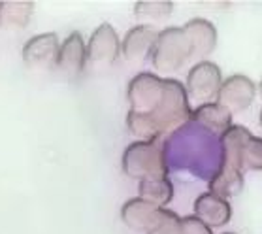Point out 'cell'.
<instances>
[{
  "label": "cell",
  "instance_id": "1",
  "mask_svg": "<svg viewBox=\"0 0 262 234\" xmlns=\"http://www.w3.org/2000/svg\"><path fill=\"white\" fill-rule=\"evenodd\" d=\"M191 102L185 85L179 79L166 78L161 106L149 115L126 114V126L132 136L145 142H159L162 136L172 134L179 126L191 121Z\"/></svg>",
  "mask_w": 262,
  "mask_h": 234
},
{
  "label": "cell",
  "instance_id": "17",
  "mask_svg": "<svg viewBox=\"0 0 262 234\" xmlns=\"http://www.w3.org/2000/svg\"><path fill=\"white\" fill-rule=\"evenodd\" d=\"M138 191H140V198L159 208H166L173 198V183L170 181V178H151V180L140 181Z\"/></svg>",
  "mask_w": 262,
  "mask_h": 234
},
{
  "label": "cell",
  "instance_id": "19",
  "mask_svg": "<svg viewBox=\"0 0 262 234\" xmlns=\"http://www.w3.org/2000/svg\"><path fill=\"white\" fill-rule=\"evenodd\" d=\"M242 164H244V170L262 172V138L251 134L245 140L242 145Z\"/></svg>",
  "mask_w": 262,
  "mask_h": 234
},
{
  "label": "cell",
  "instance_id": "11",
  "mask_svg": "<svg viewBox=\"0 0 262 234\" xmlns=\"http://www.w3.org/2000/svg\"><path fill=\"white\" fill-rule=\"evenodd\" d=\"M157 34H159V30L153 25L142 23L132 27L121 42L123 57L128 62H143L145 59H149L151 49L155 46Z\"/></svg>",
  "mask_w": 262,
  "mask_h": 234
},
{
  "label": "cell",
  "instance_id": "3",
  "mask_svg": "<svg viewBox=\"0 0 262 234\" xmlns=\"http://www.w3.org/2000/svg\"><path fill=\"white\" fill-rule=\"evenodd\" d=\"M121 168L132 180L168 178V161L159 142L136 140L125 147L121 157Z\"/></svg>",
  "mask_w": 262,
  "mask_h": 234
},
{
  "label": "cell",
  "instance_id": "10",
  "mask_svg": "<svg viewBox=\"0 0 262 234\" xmlns=\"http://www.w3.org/2000/svg\"><path fill=\"white\" fill-rule=\"evenodd\" d=\"M191 49V59L208 60V57L217 48V27L211 21L204 17L189 19L187 23L181 27Z\"/></svg>",
  "mask_w": 262,
  "mask_h": 234
},
{
  "label": "cell",
  "instance_id": "14",
  "mask_svg": "<svg viewBox=\"0 0 262 234\" xmlns=\"http://www.w3.org/2000/svg\"><path fill=\"white\" fill-rule=\"evenodd\" d=\"M162 208L136 197V198H128L125 204H123V208H121V219H123V223L130 230L147 234L153 228V225L157 223Z\"/></svg>",
  "mask_w": 262,
  "mask_h": 234
},
{
  "label": "cell",
  "instance_id": "6",
  "mask_svg": "<svg viewBox=\"0 0 262 234\" xmlns=\"http://www.w3.org/2000/svg\"><path fill=\"white\" fill-rule=\"evenodd\" d=\"M223 83V72L213 60H198L191 66L185 79L187 95L192 96L198 104L215 102L217 93Z\"/></svg>",
  "mask_w": 262,
  "mask_h": 234
},
{
  "label": "cell",
  "instance_id": "22",
  "mask_svg": "<svg viewBox=\"0 0 262 234\" xmlns=\"http://www.w3.org/2000/svg\"><path fill=\"white\" fill-rule=\"evenodd\" d=\"M256 91H258V96H260V100H262V79H260V83H258V89Z\"/></svg>",
  "mask_w": 262,
  "mask_h": 234
},
{
  "label": "cell",
  "instance_id": "7",
  "mask_svg": "<svg viewBox=\"0 0 262 234\" xmlns=\"http://www.w3.org/2000/svg\"><path fill=\"white\" fill-rule=\"evenodd\" d=\"M255 81L249 76H244V74H232L227 79H223L215 102L221 104L230 114H242V112L251 108V104L255 102Z\"/></svg>",
  "mask_w": 262,
  "mask_h": 234
},
{
  "label": "cell",
  "instance_id": "21",
  "mask_svg": "<svg viewBox=\"0 0 262 234\" xmlns=\"http://www.w3.org/2000/svg\"><path fill=\"white\" fill-rule=\"evenodd\" d=\"M181 234H213V230L204 225L196 216L181 217Z\"/></svg>",
  "mask_w": 262,
  "mask_h": 234
},
{
  "label": "cell",
  "instance_id": "12",
  "mask_svg": "<svg viewBox=\"0 0 262 234\" xmlns=\"http://www.w3.org/2000/svg\"><path fill=\"white\" fill-rule=\"evenodd\" d=\"M194 216L209 228H221L232 219V206L227 198H221L213 193H202L194 200Z\"/></svg>",
  "mask_w": 262,
  "mask_h": 234
},
{
  "label": "cell",
  "instance_id": "4",
  "mask_svg": "<svg viewBox=\"0 0 262 234\" xmlns=\"http://www.w3.org/2000/svg\"><path fill=\"white\" fill-rule=\"evenodd\" d=\"M151 65L159 74H176L179 72L187 60L191 59V49L185 38L181 27H168L159 30L155 46L151 49Z\"/></svg>",
  "mask_w": 262,
  "mask_h": 234
},
{
  "label": "cell",
  "instance_id": "2",
  "mask_svg": "<svg viewBox=\"0 0 262 234\" xmlns=\"http://www.w3.org/2000/svg\"><path fill=\"white\" fill-rule=\"evenodd\" d=\"M251 136L244 125H232L221 134V162L219 168L209 180V193L221 198L236 197L244 189V164H242V145Z\"/></svg>",
  "mask_w": 262,
  "mask_h": 234
},
{
  "label": "cell",
  "instance_id": "23",
  "mask_svg": "<svg viewBox=\"0 0 262 234\" xmlns=\"http://www.w3.org/2000/svg\"><path fill=\"white\" fill-rule=\"evenodd\" d=\"M258 125H260V129H262V108H260V114H258Z\"/></svg>",
  "mask_w": 262,
  "mask_h": 234
},
{
  "label": "cell",
  "instance_id": "13",
  "mask_svg": "<svg viewBox=\"0 0 262 234\" xmlns=\"http://www.w3.org/2000/svg\"><path fill=\"white\" fill-rule=\"evenodd\" d=\"M85 65H87V48H85L83 36L79 32H72L60 44L57 68L66 78L74 79L83 72Z\"/></svg>",
  "mask_w": 262,
  "mask_h": 234
},
{
  "label": "cell",
  "instance_id": "15",
  "mask_svg": "<svg viewBox=\"0 0 262 234\" xmlns=\"http://www.w3.org/2000/svg\"><path fill=\"white\" fill-rule=\"evenodd\" d=\"M191 121L200 129L208 131L209 134L221 136L232 126V114L217 102H206L198 104L196 108L192 110Z\"/></svg>",
  "mask_w": 262,
  "mask_h": 234
},
{
  "label": "cell",
  "instance_id": "8",
  "mask_svg": "<svg viewBox=\"0 0 262 234\" xmlns=\"http://www.w3.org/2000/svg\"><path fill=\"white\" fill-rule=\"evenodd\" d=\"M60 42L55 32H42L29 38L23 46V62L30 70L46 72L57 68Z\"/></svg>",
  "mask_w": 262,
  "mask_h": 234
},
{
  "label": "cell",
  "instance_id": "24",
  "mask_svg": "<svg viewBox=\"0 0 262 234\" xmlns=\"http://www.w3.org/2000/svg\"><path fill=\"white\" fill-rule=\"evenodd\" d=\"M223 234H234V232H223Z\"/></svg>",
  "mask_w": 262,
  "mask_h": 234
},
{
  "label": "cell",
  "instance_id": "5",
  "mask_svg": "<svg viewBox=\"0 0 262 234\" xmlns=\"http://www.w3.org/2000/svg\"><path fill=\"white\" fill-rule=\"evenodd\" d=\"M164 81L166 78H161L153 72H140L128 81L126 87V98L130 104V114L149 115L153 114L162 102L164 96Z\"/></svg>",
  "mask_w": 262,
  "mask_h": 234
},
{
  "label": "cell",
  "instance_id": "18",
  "mask_svg": "<svg viewBox=\"0 0 262 234\" xmlns=\"http://www.w3.org/2000/svg\"><path fill=\"white\" fill-rule=\"evenodd\" d=\"M173 10V2L168 0H140L134 4V13L136 17L147 21V25H151L153 21H162L164 17H168Z\"/></svg>",
  "mask_w": 262,
  "mask_h": 234
},
{
  "label": "cell",
  "instance_id": "9",
  "mask_svg": "<svg viewBox=\"0 0 262 234\" xmlns=\"http://www.w3.org/2000/svg\"><path fill=\"white\" fill-rule=\"evenodd\" d=\"M87 48V60L93 65H114L117 57L121 55V40L114 25L102 23L98 25L89 42L85 44Z\"/></svg>",
  "mask_w": 262,
  "mask_h": 234
},
{
  "label": "cell",
  "instance_id": "20",
  "mask_svg": "<svg viewBox=\"0 0 262 234\" xmlns=\"http://www.w3.org/2000/svg\"><path fill=\"white\" fill-rule=\"evenodd\" d=\"M147 234H181V217L176 211L162 208L161 216Z\"/></svg>",
  "mask_w": 262,
  "mask_h": 234
},
{
  "label": "cell",
  "instance_id": "16",
  "mask_svg": "<svg viewBox=\"0 0 262 234\" xmlns=\"http://www.w3.org/2000/svg\"><path fill=\"white\" fill-rule=\"evenodd\" d=\"M34 13V2L30 0H4L0 2V27L4 30H21L29 25Z\"/></svg>",
  "mask_w": 262,
  "mask_h": 234
}]
</instances>
